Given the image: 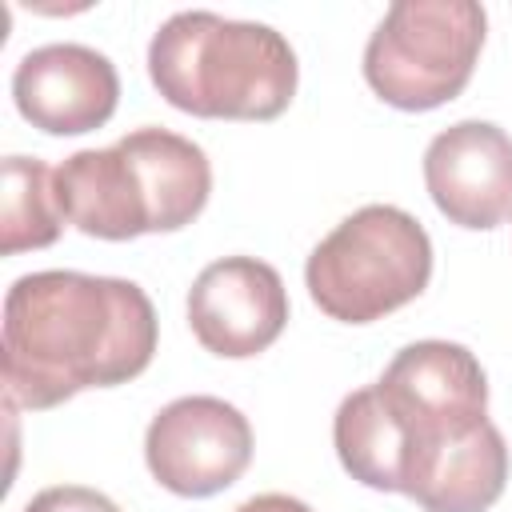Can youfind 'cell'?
<instances>
[{"label": "cell", "mask_w": 512, "mask_h": 512, "mask_svg": "<svg viewBox=\"0 0 512 512\" xmlns=\"http://www.w3.org/2000/svg\"><path fill=\"white\" fill-rule=\"evenodd\" d=\"M156 352V308L120 276L28 272L4 296L8 404L56 408L84 388L136 380Z\"/></svg>", "instance_id": "1"}, {"label": "cell", "mask_w": 512, "mask_h": 512, "mask_svg": "<svg viewBox=\"0 0 512 512\" xmlns=\"http://www.w3.org/2000/svg\"><path fill=\"white\" fill-rule=\"evenodd\" d=\"M212 192V164L200 144L168 128H132L108 148H80L56 168L64 220L96 240L180 232Z\"/></svg>", "instance_id": "2"}, {"label": "cell", "mask_w": 512, "mask_h": 512, "mask_svg": "<svg viewBox=\"0 0 512 512\" xmlns=\"http://www.w3.org/2000/svg\"><path fill=\"white\" fill-rule=\"evenodd\" d=\"M152 88L204 120H276L300 80L292 44L256 20L176 12L148 44Z\"/></svg>", "instance_id": "3"}, {"label": "cell", "mask_w": 512, "mask_h": 512, "mask_svg": "<svg viewBox=\"0 0 512 512\" xmlns=\"http://www.w3.org/2000/svg\"><path fill=\"white\" fill-rule=\"evenodd\" d=\"M432 280V240L396 204H364L344 216L308 256L312 304L340 324H372L412 304Z\"/></svg>", "instance_id": "4"}, {"label": "cell", "mask_w": 512, "mask_h": 512, "mask_svg": "<svg viewBox=\"0 0 512 512\" xmlns=\"http://www.w3.org/2000/svg\"><path fill=\"white\" fill-rule=\"evenodd\" d=\"M484 28L476 0H396L364 44V80L400 112L440 108L468 88Z\"/></svg>", "instance_id": "5"}, {"label": "cell", "mask_w": 512, "mask_h": 512, "mask_svg": "<svg viewBox=\"0 0 512 512\" xmlns=\"http://www.w3.org/2000/svg\"><path fill=\"white\" fill-rule=\"evenodd\" d=\"M376 392L400 420L412 448L404 496L416 492V484L448 444L464 440L488 420V376L480 360L452 340L404 344L380 372Z\"/></svg>", "instance_id": "6"}, {"label": "cell", "mask_w": 512, "mask_h": 512, "mask_svg": "<svg viewBox=\"0 0 512 512\" xmlns=\"http://www.w3.org/2000/svg\"><path fill=\"white\" fill-rule=\"evenodd\" d=\"M144 460L160 488L176 496H216L252 464V424L220 396H180L144 432Z\"/></svg>", "instance_id": "7"}, {"label": "cell", "mask_w": 512, "mask_h": 512, "mask_svg": "<svg viewBox=\"0 0 512 512\" xmlns=\"http://www.w3.org/2000/svg\"><path fill=\"white\" fill-rule=\"evenodd\" d=\"M192 336L224 360H248L276 344L288 324V288L256 256L212 260L188 288Z\"/></svg>", "instance_id": "8"}, {"label": "cell", "mask_w": 512, "mask_h": 512, "mask_svg": "<svg viewBox=\"0 0 512 512\" xmlns=\"http://www.w3.org/2000/svg\"><path fill=\"white\" fill-rule=\"evenodd\" d=\"M424 184L448 224L488 232L512 220V136L492 120H460L432 136Z\"/></svg>", "instance_id": "9"}, {"label": "cell", "mask_w": 512, "mask_h": 512, "mask_svg": "<svg viewBox=\"0 0 512 512\" xmlns=\"http://www.w3.org/2000/svg\"><path fill=\"white\" fill-rule=\"evenodd\" d=\"M16 112L48 136H84L112 120L120 100L116 64L88 44H44L12 72Z\"/></svg>", "instance_id": "10"}, {"label": "cell", "mask_w": 512, "mask_h": 512, "mask_svg": "<svg viewBox=\"0 0 512 512\" xmlns=\"http://www.w3.org/2000/svg\"><path fill=\"white\" fill-rule=\"evenodd\" d=\"M332 444L352 480L376 492H408L412 448L400 420L380 400L376 384L356 388L340 400L332 420Z\"/></svg>", "instance_id": "11"}, {"label": "cell", "mask_w": 512, "mask_h": 512, "mask_svg": "<svg viewBox=\"0 0 512 512\" xmlns=\"http://www.w3.org/2000/svg\"><path fill=\"white\" fill-rule=\"evenodd\" d=\"M508 484V444L492 420H484L464 440L448 444L424 480L416 484L412 500L424 512H488Z\"/></svg>", "instance_id": "12"}, {"label": "cell", "mask_w": 512, "mask_h": 512, "mask_svg": "<svg viewBox=\"0 0 512 512\" xmlns=\"http://www.w3.org/2000/svg\"><path fill=\"white\" fill-rule=\"evenodd\" d=\"M64 208L56 196V168L36 156L4 160V208H0V252L16 256L28 248L56 244Z\"/></svg>", "instance_id": "13"}, {"label": "cell", "mask_w": 512, "mask_h": 512, "mask_svg": "<svg viewBox=\"0 0 512 512\" xmlns=\"http://www.w3.org/2000/svg\"><path fill=\"white\" fill-rule=\"evenodd\" d=\"M20 512H120V504L84 484H52L36 492Z\"/></svg>", "instance_id": "14"}, {"label": "cell", "mask_w": 512, "mask_h": 512, "mask_svg": "<svg viewBox=\"0 0 512 512\" xmlns=\"http://www.w3.org/2000/svg\"><path fill=\"white\" fill-rule=\"evenodd\" d=\"M236 512H312L304 500L288 496V492H260L252 500H244Z\"/></svg>", "instance_id": "15"}]
</instances>
